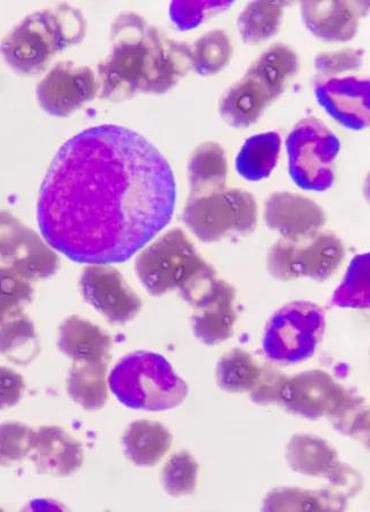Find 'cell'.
I'll return each instance as SVG.
<instances>
[{"label": "cell", "instance_id": "obj_1", "mask_svg": "<svg viewBox=\"0 0 370 512\" xmlns=\"http://www.w3.org/2000/svg\"><path fill=\"white\" fill-rule=\"evenodd\" d=\"M176 206L170 164L136 131L101 125L73 136L40 188L45 241L87 264L125 262L169 225Z\"/></svg>", "mask_w": 370, "mask_h": 512}, {"label": "cell", "instance_id": "obj_2", "mask_svg": "<svg viewBox=\"0 0 370 512\" xmlns=\"http://www.w3.org/2000/svg\"><path fill=\"white\" fill-rule=\"evenodd\" d=\"M110 38V53L96 71L98 95L106 101L166 94L192 70L188 44L136 13H121L112 23Z\"/></svg>", "mask_w": 370, "mask_h": 512}, {"label": "cell", "instance_id": "obj_3", "mask_svg": "<svg viewBox=\"0 0 370 512\" xmlns=\"http://www.w3.org/2000/svg\"><path fill=\"white\" fill-rule=\"evenodd\" d=\"M86 29V20L78 8L57 5L32 13L16 24L0 43V55L21 76H37L56 54L81 43Z\"/></svg>", "mask_w": 370, "mask_h": 512}, {"label": "cell", "instance_id": "obj_4", "mask_svg": "<svg viewBox=\"0 0 370 512\" xmlns=\"http://www.w3.org/2000/svg\"><path fill=\"white\" fill-rule=\"evenodd\" d=\"M298 71L299 59L292 47L271 45L222 95L220 117L233 128L251 127L285 92Z\"/></svg>", "mask_w": 370, "mask_h": 512}, {"label": "cell", "instance_id": "obj_5", "mask_svg": "<svg viewBox=\"0 0 370 512\" xmlns=\"http://www.w3.org/2000/svg\"><path fill=\"white\" fill-rule=\"evenodd\" d=\"M109 387L123 406L151 412L183 404L188 386L162 355L138 351L126 355L109 376Z\"/></svg>", "mask_w": 370, "mask_h": 512}, {"label": "cell", "instance_id": "obj_6", "mask_svg": "<svg viewBox=\"0 0 370 512\" xmlns=\"http://www.w3.org/2000/svg\"><path fill=\"white\" fill-rule=\"evenodd\" d=\"M183 221L204 243L248 236L258 225V204L251 193L241 188L189 194Z\"/></svg>", "mask_w": 370, "mask_h": 512}, {"label": "cell", "instance_id": "obj_7", "mask_svg": "<svg viewBox=\"0 0 370 512\" xmlns=\"http://www.w3.org/2000/svg\"><path fill=\"white\" fill-rule=\"evenodd\" d=\"M212 266L180 228H172L139 251L135 262L139 282L152 296L182 291Z\"/></svg>", "mask_w": 370, "mask_h": 512}, {"label": "cell", "instance_id": "obj_8", "mask_svg": "<svg viewBox=\"0 0 370 512\" xmlns=\"http://www.w3.org/2000/svg\"><path fill=\"white\" fill-rule=\"evenodd\" d=\"M325 312L307 301L286 304L270 318L263 335L267 357L283 365L306 361L315 354L325 333Z\"/></svg>", "mask_w": 370, "mask_h": 512}, {"label": "cell", "instance_id": "obj_9", "mask_svg": "<svg viewBox=\"0 0 370 512\" xmlns=\"http://www.w3.org/2000/svg\"><path fill=\"white\" fill-rule=\"evenodd\" d=\"M290 175L296 186L309 192H325L335 180L339 139L322 121L303 119L286 139Z\"/></svg>", "mask_w": 370, "mask_h": 512}, {"label": "cell", "instance_id": "obj_10", "mask_svg": "<svg viewBox=\"0 0 370 512\" xmlns=\"http://www.w3.org/2000/svg\"><path fill=\"white\" fill-rule=\"evenodd\" d=\"M344 256L341 239L331 231L320 230L299 241L278 239L268 252L267 269L281 282L310 278L323 283L340 268Z\"/></svg>", "mask_w": 370, "mask_h": 512}, {"label": "cell", "instance_id": "obj_11", "mask_svg": "<svg viewBox=\"0 0 370 512\" xmlns=\"http://www.w3.org/2000/svg\"><path fill=\"white\" fill-rule=\"evenodd\" d=\"M98 95L96 72L71 61L56 63L37 86V101L47 114L68 118Z\"/></svg>", "mask_w": 370, "mask_h": 512}, {"label": "cell", "instance_id": "obj_12", "mask_svg": "<svg viewBox=\"0 0 370 512\" xmlns=\"http://www.w3.org/2000/svg\"><path fill=\"white\" fill-rule=\"evenodd\" d=\"M84 300L113 325H125L142 310V300L118 269L89 264L80 277Z\"/></svg>", "mask_w": 370, "mask_h": 512}, {"label": "cell", "instance_id": "obj_13", "mask_svg": "<svg viewBox=\"0 0 370 512\" xmlns=\"http://www.w3.org/2000/svg\"><path fill=\"white\" fill-rule=\"evenodd\" d=\"M348 391L324 370L303 371L283 385L279 406L309 420L327 418Z\"/></svg>", "mask_w": 370, "mask_h": 512}, {"label": "cell", "instance_id": "obj_14", "mask_svg": "<svg viewBox=\"0 0 370 512\" xmlns=\"http://www.w3.org/2000/svg\"><path fill=\"white\" fill-rule=\"evenodd\" d=\"M318 103L331 117L350 130L369 125V81L356 77L323 78L316 82Z\"/></svg>", "mask_w": 370, "mask_h": 512}, {"label": "cell", "instance_id": "obj_15", "mask_svg": "<svg viewBox=\"0 0 370 512\" xmlns=\"http://www.w3.org/2000/svg\"><path fill=\"white\" fill-rule=\"evenodd\" d=\"M265 220L267 226L282 238L299 241L322 230L326 224V214L308 197L277 192L267 198Z\"/></svg>", "mask_w": 370, "mask_h": 512}, {"label": "cell", "instance_id": "obj_16", "mask_svg": "<svg viewBox=\"0 0 370 512\" xmlns=\"http://www.w3.org/2000/svg\"><path fill=\"white\" fill-rule=\"evenodd\" d=\"M39 475L69 477L84 465L81 443L60 426H43L35 431L30 452Z\"/></svg>", "mask_w": 370, "mask_h": 512}, {"label": "cell", "instance_id": "obj_17", "mask_svg": "<svg viewBox=\"0 0 370 512\" xmlns=\"http://www.w3.org/2000/svg\"><path fill=\"white\" fill-rule=\"evenodd\" d=\"M235 300V288L218 279L211 291L193 308L192 330L197 340L215 346L232 337L237 321Z\"/></svg>", "mask_w": 370, "mask_h": 512}, {"label": "cell", "instance_id": "obj_18", "mask_svg": "<svg viewBox=\"0 0 370 512\" xmlns=\"http://www.w3.org/2000/svg\"><path fill=\"white\" fill-rule=\"evenodd\" d=\"M368 8L367 2H303L300 6L304 26L312 35L330 43L355 38Z\"/></svg>", "mask_w": 370, "mask_h": 512}, {"label": "cell", "instance_id": "obj_19", "mask_svg": "<svg viewBox=\"0 0 370 512\" xmlns=\"http://www.w3.org/2000/svg\"><path fill=\"white\" fill-rule=\"evenodd\" d=\"M57 346L73 362L110 365L111 336L92 321L79 316L65 319L57 332Z\"/></svg>", "mask_w": 370, "mask_h": 512}, {"label": "cell", "instance_id": "obj_20", "mask_svg": "<svg viewBox=\"0 0 370 512\" xmlns=\"http://www.w3.org/2000/svg\"><path fill=\"white\" fill-rule=\"evenodd\" d=\"M285 459L293 472L328 480L342 465L339 453L322 437L295 434L286 445Z\"/></svg>", "mask_w": 370, "mask_h": 512}, {"label": "cell", "instance_id": "obj_21", "mask_svg": "<svg viewBox=\"0 0 370 512\" xmlns=\"http://www.w3.org/2000/svg\"><path fill=\"white\" fill-rule=\"evenodd\" d=\"M174 443L169 429L152 420H136L122 436L126 457L137 467H154L167 456Z\"/></svg>", "mask_w": 370, "mask_h": 512}, {"label": "cell", "instance_id": "obj_22", "mask_svg": "<svg viewBox=\"0 0 370 512\" xmlns=\"http://www.w3.org/2000/svg\"><path fill=\"white\" fill-rule=\"evenodd\" d=\"M187 177L191 194H205L226 188L228 162L221 145L213 142L197 146L189 158Z\"/></svg>", "mask_w": 370, "mask_h": 512}, {"label": "cell", "instance_id": "obj_23", "mask_svg": "<svg viewBox=\"0 0 370 512\" xmlns=\"http://www.w3.org/2000/svg\"><path fill=\"white\" fill-rule=\"evenodd\" d=\"M108 368L101 362H74L67 378L72 401L86 411L103 409L109 399Z\"/></svg>", "mask_w": 370, "mask_h": 512}, {"label": "cell", "instance_id": "obj_24", "mask_svg": "<svg viewBox=\"0 0 370 512\" xmlns=\"http://www.w3.org/2000/svg\"><path fill=\"white\" fill-rule=\"evenodd\" d=\"M60 258L45 238L29 228L10 266L16 274L28 282H41L53 277L60 269Z\"/></svg>", "mask_w": 370, "mask_h": 512}, {"label": "cell", "instance_id": "obj_25", "mask_svg": "<svg viewBox=\"0 0 370 512\" xmlns=\"http://www.w3.org/2000/svg\"><path fill=\"white\" fill-rule=\"evenodd\" d=\"M281 144V137L274 131L246 140L236 158L237 172L250 181L268 178L276 167Z\"/></svg>", "mask_w": 370, "mask_h": 512}, {"label": "cell", "instance_id": "obj_26", "mask_svg": "<svg viewBox=\"0 0 370 512\" xmlns=\"http://www.w3.org/2000/svg\"><path fill=\"white\" fill-rule=\"evenodd\" d=\"M347 500L331 490H303L296 487H279L270 491L263 500L265 511H342L348 508Z\"/></svg>", "mask_w": 370, "mask_h": 512}, {"label": "cell", "instance_id": "obj_27", "mask_svg": "<svg viewBox=\"0 0 370 512\" xmlns=\"http://www.w3.org/2000/svg\"><path fill=\"white\" fill-rule=\"evenodd\" d=\"M40 353L34 321L20 315L0 325V355L19 366L30 365Z\"/></svg>", "mask_w": 370, "mask_h": 512}, {"label": "cell", "instance_id": "obj_28", "mask_svg": "<svg viewBox=\"0 0 370 512\" xmlns=\"http://www.w3.org/2000/svg\"><path fill=\"white\" fill-rule=\"evenodd\" d=\"M285 3L253 2L238 16L237 27L245 44L259 45L277 35L281 29Z\"/></svg>", "mask_w": 370, "mask_h": 512}, {"label": "cell", "instance_id": "obj_29", "mask_svg": "<svg viewBox=\"0 0 370 512\" xmlns=\"http://www.w3.org/2000/svg\"><path fill=\"white\" fill-rule=\"evenodd\" d=\"M262 367L243 349H233L222 355L216 367V381L227 393H250L257 385Z\"/></svg>", "mask_w": 370, "mask_h": 512}, {"label": "cell", "instance_id": "obj_30", "mask_svg": "<svg viewBox=\"0 0 370 512\" xmlns=\"http://www.w3.org/2000/svg\"><path fill=\"white\" fill-rule=\"evenodd\" d=\"M193 70L200 76H215L224 70L233 57L232 40L224 30L204 33L191 45Z\"/></svg>", "mask_w": 370, "mask_h": 512}, {"label": "cell", "instance_id": "obj_31", "mask_svg": "<svg viewBox=\"0 0 370 512\" xmlns=\"http://www.w3.org/2000/svg\"><path fill=\"white\" fill-rule=\"evenodd\" d=\"M327 419L337 432L366 443L369 442V408L365 399L350 392L337 403Z\"/></svg>", "mask_w": 370, "mask_h": 512}, {"label": "cell", "instance_id": "obj_32", "mask_svg": "<svg viewBox=\"0 0 370 512\" xmlns=\"http://www.w3.org/2000/svg\"><path fill=\"white\" fill-rule=\"evenodd\" d=\"M332 303L339 308L369 307V254L358 255L350 263L347 275L336 289Z\"/></svg>", "mask_w": 370, "mask_h": 512}, {"label": "cell", "instance_id": "obj_33", "mask_svg": "<svg viewBox=\"0 0 370 512\" xmlns=\"http://www.w3.org/2000/svg\"><path fill=\"white\" fill-rule=\"evenodd\" d=\"M200 466L192 453L180 451L171 456L161 474L163 490L172 498L187 497L195 492Z\"/></svg>", "mask_w": 370, "mask_h": 512}, {"label": "cell", "instance_id": "obj_34", "mask_svg": "<svg viewBox=\"0 0 370 512\" xmlns=\"http://www.w3.org/2000/svg\"><path fill=\"white\" fill-rule=\"evenodd\" d=\"M34 300V287L12 269L0 267V325L22 315Z\"/></svg>", "mask_w": 370, "mask_h": 512}, {"label": "cell", "instance_id": "obj_35", "mask_svg": "<svg viewBox=\"0 0 370 512\" xmlns=\"http://www.w3.org/2000/svg\"><path fill=\"white\" fill-rule=\"evenodd\" d=\"M35 431L20 421L0 424V467H13L30 456Z\"/></svg>", "mask_w": 370, "mask_h": 512}, {"label": "cell", "instance_id": "obj_36", "mask_svg": "<svg viewBox=\"0 0 370 512\" xmlns=\"http://www.w3.org/2000/svg\"><path fill=\"white\" fill-rule=\"evenodd\" d=\"M233 2H175L170 5L172 22L183 31L193 30L209 15L227 10Z\"/></svg>", "mask_w": 370, "mask_h": 512}, {"label": "cell", "instance_id": "obj_37", "mask_svg": "<svg viewBox=\"0 0 370 512\" xmlns=\"http://www.w3.org/2000/svg\"><path fill=\"white\" fill-rule=\"evenodd\" d=\"M363 49L343 48L340 51L319 53L315 57V69L323 78H335L357 71L364 64Z\"/></svg>", "mask_w": 370, "mask_h": 512}, {"label": "cell", "instance_id": "obj_38", "mask_svg": "<svg viewBox=\"0 0 370 512\" xmlns=\"http://www.w3.org/2000/svg\"><path fill=\"white\" fill-rule=\"evenodd\" d=\"M28 229L14 214L0 210V267L10 266Z\"/></svg>", "mask_w": 370, "mask_h": 512}, {"label": "cell", "instance_id": "obj_39", "mask_svg": "<svg viewBox=\"0 0 370 512\" xmlns=\"http://www.w3.org/2000/svg\"><path fill=\"white\" fill-rule=\"evenodd\" d=\"M287 376L273 367H262L259 381L250 392L251 399L260 406L278 404Z\"/></svg>", "mask_w": 370, "mask_h": 512}, {"label": "cell", "instance_id": "obj_40", "mask_svg": "<svg viewBox=\"0 0 370 512\" xmlns=\"http://www.w3.org/2000/svg\"><path fill=\"white\" fill-rule=\"evenodd\" d=\"M26 381L18 371L0 366V410L11 409L23 398Z\"/></svg>", "mask_w": 370, "mask_h": 512}]
</instances>
